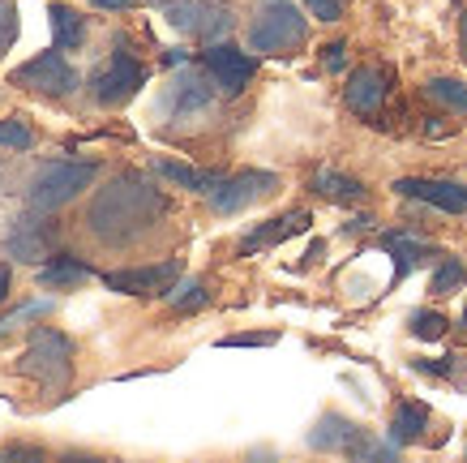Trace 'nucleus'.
Here are the masks:
<instances>
[{"instance_id": "nucleus-1", "label": "nucleus", "mask_w": 467, "mask_h": 463, "mask_svg": "<svg viewBox=\"0 0 467 463\" xmlns=\"http://www.w3.org/2000/svg\"><path fill=\"white\" fill-rule=\"evenodd\" d=\"M168 211V197L142 176H116L99 197L90 202V232L108 245H129L146 227H155Z\"/></svg>"}, {"instance_id": "nucleus-2", "label": "nucleus", "mask_w": 467, "mask_h": 463, "mask_svg": "<svg viewBox=\"0 0 467 463\" xmlns=\"http://www.w3.org/2000/svg\"><path fill=\"white\" fill-rule=\"evenodd\" d=\"M309 43V17L292 0H262L249 22V47L262 57H292Z\"/></svg>"}, {"instance_id": "nucleus-3", "label": "nucleus", "mask_w": 467, "mask_h": 463, "mask_svg": "<svg viewBox=\"0 0 467 463\" xmlns=\"http://www.w3.org/2000/svg\"><path fill=\"white\" fill-rule=\"evenodd\" d=\"M17 374L35 378L47 391H65L73 374V339L52 331V326H35L26 339V352L17 356Z\"/></svg>"}, {"instance_id": "nucleus-4", "label": "nucleus", "mask_w": 467, "mask_h": 463, "mask_svg": "<svg viewBox=\"0 0 467 463\" xmlns=\"http://www.w3.org/2000/svg\"><path fill=\"white\" fill-rule=\"evenodd\" d=\"M99 176V163H43L35 176H30V189H26V206L30 211H57L65 202L90 189V181Z\"/></svg>"}, {"instance_id": "nucleus-5", "label": "nucleus", "mask_w": 467, "mask_h": 463, "mask_svg": "<svg viewBox=\"0 0 467 463\" xmlns=\"http://www.w3.org/2000/svg\"><path fill=\"white\" fill-rule=\"evenodd\" d=\"M309 447L313 450H343V455H356V459H395L399 455L395 442L368 437L360 425L348 421V416H339V412H326L322 421L313 425Z\"/></svg>"}, {"instance_id": "nucleus-6", "label": "nucleus", "mask_w": 467, "mask_h": 463, "mask_svg": "<svg viewBox=\"0 0 467 463\" xmlns=\"http://www.w3.org/2000/svg\"><path fill=\"white\" fill-rule=\"evenodd\" d=\"M171 30H181L189 39H206V43H219L227 30L236 26V17L227 9L223 0H171L163 9Z\"/></svg>"}, {"instance_id": "nucleus-7", "label": "nucleus", "mask_w": 467, "mask_h": 463, "mask_svg": "<svg viewBox=\"0 0 467 463\" xmlns=\"http://www.w3.org/2000/svg\"><path fill=\"white\" fill-rule=\"evenodd\" d=\"M9 82L14 86H26V90H43V95H73L78 90V69H73L65 52L52 47V52H39V57H30L26 65H17L9 73Z\"/></svg>"}, {"instance_id": "nucleus-8", "label": "nucleus", "mask_w": 467, "mask_h": 463, "mask_svg": "<svg viewBox=\"0 0 467 463\" xmlns=\"http://www.w3.org/2000/svg\"><path fill=\"white\" fill-rule=\"evenodd\" d=\"M275 189H279V176H275V172H236V176H223L206 197H211L214 215H241V211H249L254 202L270 197Z\"/></svg>"}, {"instance_id": "nucleus-9", "label": "nucleus", "mask_w": 467, "mask_h": 463, "mask_svg": "<svg viewBox=\"0 0 467 463\" xmlns=\"http://www.w3.org/2000/svg\"><path fill=\"white\" fill-rule=\"evenodd\" d=\"M142 86H146L142 60H133L129 52H116V57L95 73V103H103V108H120V103H129Z\"/></svg>"}, {"instance_id": "nucleus-10", "label": "nucleus", "mask_w": 467, "mask_h": 463, "mask_svg": "<svg viewBox=\"0 0 467 463\" xmlns=\"http://www.w3.org/2000/svg\"><path fill=\"white\" fill-rule=\"evenodd\" d=\"M181 279V262H155V267H129V270H103V288L120 296H168V288Z\"/></svg>"}, {"instance_id": "nucleus-11", "label": "nucleus", "mask_w": 467, "mask_h": 463, "mask_svg": "<svg viewBox=\"0 0 467 463\" xmlns=\"http://www.w3.org/2000/svg\"><path fill=\"white\" fill-rule=\"evenodd\" d=\"M202 69L211 73V82L223 90V95H241L244 86L254 82V69L257 60L241 47H232V43H211L206 52H202Z\"/></svg>"}, {"instance_id": "nucleus-12", "label": "nucleus", "mask_w": 467, "mask_h": 463, "mask_svg": "<svg viewBox=\"0 0 467 463\" xmlns=\"http://www.w3.org/2000/svg\"><path fill=\"white\" fill-rule=\"evenodd\" d=\"M395 194L403 197H416V202H429L446 215H459L467 211V189L459 181H429V176H403L395 181Z\"/></svg>"}, {"instance_id": "nucleus-13", "label": "nucleus", "mask_w": 467, "mask_h": 463, "mask_svg": "<svg viewBox=\"0 0 467 463\" xmlns=\"http://www.w3.org/2000/svg\"><path fill=\"white\" fill-rule=\"evenodd\" d=\"M386 90H390V78H386L382 69H373V65H360V69L348 73L343 99H348V108H352V112L373 116L386 103Z\"/></svg>"}, {"instance_id": "nucleus-14", "label": "nucleus", "mask_w": 467, "mask_h": 463, "mask_svg": "<svg viewBox=\"0 0 467 463\" xmlns=\"http://www.w3.org/2000/svg\"><path fill=\"white\" fill-rule=\"evenodd\" d=\"M313 224L309 211H292V215H279V219H270V224L254 227L249 237L241 240V253H262V249H275V245H284V240L300 237L305 227Z\"/></svg>"}, {"instance_id": "nucleus-15", "label": "nucleus", "mask_w": 467, "mask_h": 463, "mask_svg": "<svg viewBox=\"0 0 467 463\" xmlns=\"http://www.w3.org/2000/svg\"><path fill=\"white\" fill-rule=\"evenodd\" d=\"M52 245H57V232L47 219H17L14 237H9V253L22 258V262H47L52 258Z\"/></svg>"}, {"instance_id": "nucleus-16", "label": "nucleus", "mask_w": 467, "mask_h": 463, "mask_svg": "<svg viewBox=\"0 0 467 463\" xmlns=\"http://www.w3.org/2000/svg\"><path fill=\"white\" fill-rule=\"evenodd\" d=\"M206 78H211V73H206ZM206 78H202V73H189V69H184L181 78H176V86H171V95H168V108H171V112H202V108H206V103L214 99V90H219V86L206 82Z\"/></svg>"}, {"instance_id": "nucleus-17", "label": "nucleus", "mask_w": 467, "mask_h": 463, "mask_svg": "<svg viewBox=\"0 0 467 463\" xmlns=\"http://www.w3.org/2000/svg\"><path fill=\"white\" fill-rule=\"evenodd\" d=\"M382 249L395 258V283H403L411 275V270L425 262L429 253H433V245H425V240L416 237H399V232H386L382 237Z\"/></svg>"}, {"instance_id": "nucleus-18", "label": "nucleus", "mask_w": 467, "mask_h": 463, "mask_svg": "<svg viewBox=\"0 0 467 463\" xmlns=\"http://www.w3.org/2000/svg\"><path fill=\"white\" fill-rule=\"evenodd\" d=\"M86 279H90V267H86V262H78V258H69V253H52V258L39 267V283L47 288V292L78 288V283H86Z\"/></svg>"}, {"instance_id": "nucleus-19", "label": "nucleus", "mask_w": 467, "mask_h": 463, "mask_svg": "<svg viewBox=\"0 0 467 463\" xmlns=\"http://www.w3.org/2000/svg\"><path fill=\"white\" fill-rule=\"evenodd\" d=\"M429 425V404H416V399H403L395 407V416H390V442L395 447H411L416 437L425 434Z\"/></svg>"}, {"instance_id": "nucleus-20", "label": "nucleus", "mask_w": 467, "mask_h": 463, "mask_svg": "<svg viewBox=\"0 0 467 463\" xmlns=\"http://www.w3.org/2000/svg\"><path fill=\"white\" fill-rule=\"evenodd\" d=\"M47 22H52V39H57L60 52H73V47H82L86 22L73 14L69 5H52V9H47Z\"/></svg>"}, {"instance_id": "nucleus-21", "label": "nucleus", "mask_w": 467, "mask_h": 463, "mask_svg": "<svg viewBox=\"0 0 467 463\" xmlns=\"http://www.w3.org/2000/svg\"><path fill=\"white\" fill-rule=\"evenodd\" d=\"M313 189L326 197H335V202H360V197H365V184L352 181V176H343V172H330V168L313 176Z\"/></svg>"}, {"instance_id": "nucleus-22", "label": "nucleus", "mask_w": 467, "mask_h": 463, "mask_svg": "<svg viewBox=\"0 0 467 463\" xmlns=\"http://www.w3.org/2000/svg\"><path fill=\"white\" fill-rule=\"evenodd\" d=\"M159 172H163L168 181L184 184V189H198V194H211L214 184L223 181L219 172H202V168H189V163H171V159H163V163H159Z\"/></svg>"}, {"instance_id": "nucleus-23", "label": "nucleus", "mask_w": 467, "mask_h": 463, "mask_svg": "<svg viewBox=\"0 0 467 463\" xmlns=\"http://www.w3.org/2000/svg\"><path fill=\"white\" fill-rule=\"evenodd\" d=\"M425 95L433 99V103H441V108L467 116V86L463 82H454V78H433V82L425 86Z\"/></svg>"}, {"instance_id": "nucleus-24", "label": "nucleus", "mask_w": 467, "mask_h": 463, "mask_svg": "<svg viewBox=\"0 0 467 463\" xmlns=\"http://www.w3.org/2000/svg\"><path fill=\"white\" fill-rule=\"evenodd\" d=\"M463 279H467L463 262H459V258H441L438 270H433V279H429V292H433V296H451V292H459V288H463Z\"/></svg>"}, {"instance_id": "nucleus-25", "label": "nucleus", "mask_w": 467, "mask_h": 463, "mask_svg": "<svg viewBox=\"0 0 467 463\" xmlns=\"http://www.w3.org/2000/svg\"><path fill=\"white\" fill-rule=\"evenodd\" d=\"M168 300L176 309H181V313H193V309H202V305H211V292H206V283L202 279H176L168 288Z\"/></svg>"}, {"instance_id": "nucleus-26", "label": "nucleus", "mask_w": 467, "mask_h": 463, "mask_svg": "<svg viewBox=\"0 0 467 463\" xmlns=\"http://www.w3.org/2000/svg\"><path fill=\"white\" fill-rule=\"evenodd\" d=\"M446 318L441 313H433V309H420V313H411V335L416 339H425V343H433V339L446 335Z\"/></svg>"}, {"instance_id": "nucleus-27", "label": "nucleus", "mask_w": 467, "mask_h": 463, "mask_svg": "<svg viewBox=\"0 0 467 463\" xmlns=\"http://www.w3.org/2000/svg\"><path fill=\"white\" fill-rule=\"evenodd\" d=\"M0 146L5 151H30L35 146V133L26 125H17V121H0Z\"/></svg>"}, {"instance_id": "nucleus-28", "label": "nucleus", "mask_w": 467, "mask_h": 463, "mask_svg": "<svg viewBox=\"0 0 467 463\" xmlns=\"http://www.w3.org/2000/svg\"><path fill=\"white\" fill-rule=\"evenodd\" d=\"M17 39V9H14V0H0V57L14 47Z\"/></svg>"}, {"instance_id": "nucleus-29", "label": "nucleus", "mask_w": 467, "mask_h": 463, "mask_svg": "<svg viewBox=\"0 0 467 463\" xmlns=\"http://www.w3.org/2000/svg\"><path fill=\"white\" fill-rule=\"evenodd\" d=\"M270 343H279L275 331H262V335H223L219 339V348H270Z\"/></svg>"}, {"instance_id": "nucleus-30", "label": "nucleus", "mask_w": 467, "mask_h": 463, "mask_svg": "<svg viewBox=\"0 0 467 463\" xmlns=\"http://www.w3.org/2000/svg\"><path fill=\"white\" fill-rule=\"evenodd\" d=\"M313 9V17H322V22H339L343 17V0H305Z\"/></svg>"}, {"instance_id": "nucleus-31", "label": "nucleus", "mask_w": 467, "mask_h": 463, "mask_svg": "<svg viewBox=\"0 0 467 463\" xmlns=\"http://www.w3.org/2000/svg\"><path fill=\"white\" fill-rule=\"evenodd\" d=\"M343 52H348L343 43H330L326 47V69H343Z\"/></svg>"}, {"instance_id": "nucleus-32", "label": "nucleus", "mask_w": 467, "mask_h": 463, "mask_svg": "<svg viewBox=\"0 0 467 463\" xmlns=\"http://www.w3.org/2000/svg\"><path fill=\"white\" fill-rule=\"evenodd\" d=\"M95 9H133V0H90Z\"/></svg>"}, {"instance_id": "nucleus-33", "label": "nucleus", "mask_w": 467, "mask_h": 463, "mask_svg": "<svg viewBox=\"0 0 467 463\" xmlns=\"http://www.w3.org/2000/svg\"><path fill=\"white\" fill-rule=\"evenodd\" d=\"M9 283H14V275H9V267H0V305H5V296H9Z\"/></svg>"}, {"instance_id": "nucleus-34", "label": "nucleus", "mask_w": 467, "mask_h": 463, "mask_svg": "<svg viewBox=\"0 0 467 463\" xmlns=\"http://www.w3.org/2000/svg\"><path fill=\"white\" fill-rule=\"evenodd\" d=\"M459 43H463V57H467V14L459 17Z\"/></svg>"}, {"instance_id": "nucleus-35", "label": "nucleus", "mask_w": 467, "mask_h": 463, "mask_svg": "<svg viewBox=\"0 0 467 463\" xmlns=\"http://www.w3.org/2000/svg\"><path fill=\"white\" fill-rule=\"evenodd\" d=\"M463 326H467V313H463Z\"/></svg>"}]
</instances>
